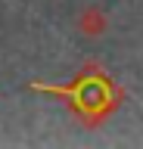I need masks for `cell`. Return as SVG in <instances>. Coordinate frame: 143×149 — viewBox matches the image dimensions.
<instances>
[{"label": "cell", "mask_w": 143, "mask_h": 149, "mask_svg": "<svg viewBox=\"0 0 143 149\" xmlns=\"http://www.w3.org/2000/svg\"><path fill=\"white\" fill-rule=\"evenodd\" d=\"M31 87L44 90V93H53V96H62L68 102V109L75 112L87 127H96L100 121H106L118 109V102H121V90L115 87V81L100 65H87L66 87H50V84H31Z\"/></svg>", "instance_id": "cell-1"}, {"label": "cell", "mask_w": 143, "mask_h": 149, "mask_svg": "<svg viewBox=\"0 0 143 149\" xmlns=\"http://www.w3.org/2000/svg\"><path fill=\"white\" fill-rule=\"evenodd\" d=\"M81 25H84L87 34H96V31H103V16L96 13V9H90L84 19H81Z\"/></svg>", "instance_id": "cell-2"}]
</instances>
